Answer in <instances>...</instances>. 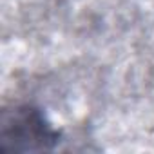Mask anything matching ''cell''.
Listing matches in <instances>:
<instances>
[{
  "instance_id": "obj_1",
  "label": "cell",
  "mask_w": 154,
  "mask_h": 154,
  "mask_svg": "<svg viewBox=\"0 0 154 154\" xmlns=\"http://www.w3.org/2000/svg\"><path fill=\"white\" fill-rule=\"evenodd\" d=\"M56 134L44 118L31 109L15 111L11 122L4 116L2 122V150H40L54 141Z\"/></svg>"
}]
</instances>
